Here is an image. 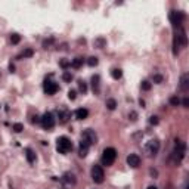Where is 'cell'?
Masks as SVG:
<instances>
[{
  "label": "cell",
  "instance_id": "1",
  "mask_svg": "<svg viewBox=\"0 0 189 189\" xmlns=\"http://www.w3.org/2000/svg\"><path fill=\"white\" fill-rule=\"evenodd\" d=\"M185 152H186V145H185V142L176 139V146H174V149H173V152H172L173 163H174V164H179V163L183 160Z\"/></svg>",
  "mask_w": 189,
  "mask_h": 189
},
{
  "label": "cell",
  "instance_id": "2",
  "mask_svg": "<svg viewBox=\"0 0 189 189\" xmlns=\"http://www.w3.org/2000/svg\"><path fill=\"white\" fill-rule=\"evenodd\" d=\"M56 149H58L59 154H68L72 149V142L67 136H61L56 140Z\"/></svg>",
  "mask_w": 189,
  "mask_h": 189
},
{
  "label": "cell",
  "instance_id": "3",
  "mask_svg": "<svg viewBox=\"0 0 189 189\" xmlns=\"http://www.w3.org/2000/svg\"><path fill=\"white\" fill-rule=\"evenodd\" d=\"M117 160V151L114 148H105L102 152V164L109 167L114 164V161Z\"/></svg>",
  "mask_w": 189,
  "mask_h": 189
},
{
  "label": "cell",
  "instance_id": "4",
  "mask_svg": "<svg viewBox=\"0 0 189 189\" xmlns=\"http://www.w3.org/2000/svg\"><path fill=\"white\" fill-rule=\"evenodd\" d=\"M158 151H160V140H158V139H151V140L145 145V152H146V155H149V157L157 155Z\"/></svg>",
  "mask_w": 189,
  "mask_h": 189
},
{
  "label": "cell",
  "instance_id": "5",
  "mask_svg": "<svg viewBox=\"0 0 189 189\" xmlns=\"http://www.w3.org/2000/svg\"><path fill=\"white\" fill-rule=\"evenodd\" d=\"M92 179L95 183H102L103 179H105V173H103V169L99 166V164H95L92 167Z\"/></svg>",
  "mask_w": 189,
  "mask_h": 189
},
{
  "label": "cell",
  "instance_id": "6",
  "mask_svg": "<svg viewBox=\"0 0 189 189\" xmlns=\"http://www.w3.org/2000/svg\"><path fill=\"white\" fill-rule=\"evenodd\" d=\"M170 19H172V24L176 28H180V27H182V22H183V19H185V14L180 12V11H172Z\"/></svg>",
  "mask_w": 189,
  "mask_h": 189
},
{
  "label": "cell",
  "instance_id": "7",
  "mask_svg": "<svg viewBox=\"0 0 189 189\" xmlns=\"http://www.w3.org/2000/svg\"><path fill=\"white\" fill-rule=\"evenodd\" d=\"M41 126H43V129H46V130H50L55 127V117H53V114L52 112H46L43 117H41Z\"/></svg>",
  "mask_w": 189,
  "mask_h": 189
},
{
  "label": "cell",
  "instance_id": "8",
  "mask_svg": "<svg viewBox=\"0 0 189 189\" xmlns=\"http://www.w3.org/2000/svg\"><path fill=\"white\" fill-rule=\"evenodd\" d=\"M43 89H44V93L46 95H49V96H52V95H55L58 90H59V86L55 83V81H50V80H46L44 83H43Z\"/></svg>",
  "mask_w": 189,
  "mask_h": 189
},
{
  "label": "cell",
  "instance_id": "9",
  "mask_svg": "<svg viewBox=\"0 0 189 189\" xmlns=\"http://www.w3.org/2000/svg\"><path fill=\"white\" fill-rule=\"evenodd\" d=\"M81 139L87 140L90 145H93V143L98 142V136H96L95 130H92V129H86V130L83 132V135H81Z\"/></svg>",
  "mask_w": 189,
  "mask_h": 189
},
{
  "label": "cell",
  "instance_id": "10",
  "mask_svg": "<svg viewBox=\"0 0 189 189\" xmlns=\"http://www.w3.org/2000/svg\"><path fill=\"white\" fill-rule=\"evenodd\" d=\"M127 164L132 169H138L139 166H140V157L138 154H130L127 157Z\"/></svg>",
  "mask_w": 189,
  "mask_h": 189
},
{
  "label": "cell",
  "instance_id": "11",
  "mask_svg": "<svg viewBox=\"0 0 189 189\" xmlns=\"http://www.w3.org/2000/svg\"><path fill=\"white\" fill-rule=\"evenodd\" d=\"M89 148H90V143L87 140H84V139H81L80 140V146H78V155L81 158H84L87 155V152H89Z\"/></svg>",
  "mask_w": 189,
  "mask_h": 189
},
{
  "label": "cell",
  "instance_id": "12",
  "mask_svg": "<svg viewBox=\"0 0 189 189\" xmlns=\"http://www.w3.org/2000/svg\"><path fill=\"white\" fill-rule=\"evenodd\" d=\"M62 182H64L65 186H74L77 180H75V176L72 173H65L64 177H62Z\"/></svg>",
  "mask_w": 189,
  "mask_h": 189
},
{
  "label": "cell",
  "instance_id": "13",
  "mask_svg": "<svg viewBox=\"0 0 189 189\" xmlns=\"http://www.w3.org/2000/svg\"><path fill=\"white\" fill-rule=\"evenodd\" d=\"M180 90L182 92H188L189 89V74L188 72H185V74H182V77H180Z\"/></svg>",
  "mask_w": 189,
  "mask_h": 189
},
{
  "label": "cell",
  "instance_id": "14",
  "mask_svg": "<svg viewBox=\"0 0 189 189\" xmlns=\"http://www.w3.org/2000/svg\"><path fill=\"white\" fill-rule=\"evenodd\" d=\"M58 118H59V123L65 124V123L71 118V114H69V111H67V109H59V111H58Z\"/></svg>",
  "mask_w": 189,
  "mask_h": 189
},
{
  "label": "cell",
  "instance_id": "15",
  "mask_svg": "<svg viewBox=\"0 0 189 189\" xmlns=\"http://www.w3.org/2000/svg\"><path fill=\"white\" fill-rule=\"evenodd\" d=\"M92 89H93L95 93H99V92H101V77H99L98 74L92 77Z\"/></svg>",
  "mask_w": 189,
  "mask_h": 189
},
{
  "label": "cell",
  "instance_id": "16",
  "mask_svg": "<svg viewBox=\"0 0 189 189\" xmlns=\"http://www.w3.org/2000/svg\"><path fill=\"white\" fill-rule=\"evenodd\" d=\"M87 117H89V111H87L86 108H78L75 111V118L77 120H86Z\"/></svg>",
  "mask_w": 189,
  "mask_h": 189
},
{
  "label": "cell",
  "instance_id": "17",
  "mask_svg": "<svg viewBox=\"0 0 189 189\" xmlns=\"http://www.w3.org/2000/svg\"><path fill=\"white\" fill-rule=\"evenodd\" d=\"M25 157H27V161H28V163H31V164L35 161L34 151H33V149H30V148H27V149H25Z\"/></svg>",
  "mask_w": 189,
  "mask_h": 189
},
{
  "label": "cell",
  "instance_id": "18",
  "mask_svg": "<svg viewBox=\"0 0 189 189\" xmlns=\"http://www.w3.org/2000/svg\"><path fill=\"white\" fill-rule=\"evenodd\" d=\"M83 62H84V59H83L81 56H77L75 59L71 61V67H72V68H80V67L83 65Z\"/></svg>",
  "mask_w": 189,
  "mask_h": 189
},
{
  "label": "cell",
  "instance_id": "19",
  "mask_svg": "<svg viewBox=\"0 0 189 189\" xmlns=\"http://www.w3.org/2000/svg\"><path fill=\"white\" fill-rule=\"evenodd\" d=\"M93 44H95V47H98V49H103L105 44H106V40H105L103 37H98V38L93 41Z\"/></svg>",
  "mask_w": 189,
  "mask_h": 189
},
{
  "label": "cell",
  "instance_id": "20",
  "mask_svg": "<svg viewBox=\"0 0 189 189\" xmlns=\"http://www.w3.org/2000/svg\"><path fill=\"white\" fill-rule=\"evenodd\" d=\"M111 75H112L114 80H120L121 77H123V71L120 68H114V69H111Z\"/></svg>",
  "mask_w": 189,
  "mask_h": 189
},
{
  "label": "cell",
  "instance_id": "21",
  "mask_svg": "<svg viewBox=\"0 0 189 189\" xmlns=\"http://www.w3.org/2000/svg\"><path fill=\"white\" fill-rule=\"evenodd\" d=\"M105 105H106V108H108L109 111H114V109L117 108V101H115V99H106Z\"/></svg>",
  "mask_w": 189,
  "mask_h": 189
},
{
  "label": "cell",
  "instance_id": "22",
  "mask_svg": "<svg viewBox=\"0 0 189 189\" xmlns=\"http://www.w3.org/2000/svg\"><path fill=\"white\" fill-rule=\"evenodd\" d=\"M99 64V59L96 58V56H90L89 59H87V65L89 67H96Z\"/></svg>",
  "mask_w": 189,
  "mask_h": 189
},
{
  "label": "cell",
  "instance_id": "23",
  "mask_svg": "<svg viewBox=\"0 0 189 189\" xmlns=\"http://www.w3.org/2000/svg\"><path fill=\"white\" fill-rule=\"evenodd\" d=\"M19 41H21V35L18 34V33L11 34V43H12V44H18Z\"/></svg>",
  "mask_w": 189,
  "mask_h": 189
},
{
  "label": "cell",
  "instance_id": "24",
  "mask_svg": "<svg viewBox=\"0 0 189 189\" xmlns=\"http://www.w3.org/2000/svg\"><path fill=\"white\" fill-rule=\"evenodd\" d=\"M33 55H34V50H33V49H25V50L21 53L19 58H31Z\"/></svg>",
  "mask_w": 189,
  "mask_h": 189
},
{
  "label": "cell",
  "instance_id": "25",
  "mask_svg": "<svg viewBox=\"0 0 189 189\" xmlns=\"http://www.w3.org/2000/svg\"><path fill=\"white\" fill-rule=\"evenodd\" d=\"M62 80L67 81V83H71V80H72V74H71L69 71H64V74H62Z\"/></svg>",
  "mask_w": 189,
  "mask_h": 189
},
{
  "label": "cell",
  "instance_id": "26",
  "mask_svg": "<svg viewBox=\"0 0 189 189\" xmlns=\"http://www.w3.org/2000/svg\"><path fill=\"white\" fill-rule=\"evenodd\" d=\"M78 89H80V92L84 95V93L87 92V83L86 81H83V80H80V81H78Z\"/></svg>",
  "mask_w": 189,
  "mask_h": 189
},
{
  "label": "cell",
  "instance_id": "27",
  "mask_svg": "<svg viewBox=\"0 0 189 189\" xmlns=\"http://www.w3.org/2000/svg\"><path fill=\"white\" fill-rule=\"evenodd\" d=\"M151 83L148 81V80H143L142 83H140V87H142V90H145V92H148V90H151Z\"/></svg>",
  "mask_w": 189,
  "mask_h": 189
},
{
  "label": "cell",
  "instance_id": "28",
  "mask_svg": "<svg viewBox=\"0 0 189 189\" xmlns=\"http://www.w3.org/2000/svg\"><path fill=\"white\" fill-rule=\"evenodd\" d=\"M12 130H14L15 133H21V132L24 130V126H22L21 123H15V124L12 126Z\"/></svg>",
  "mask_w": 189,
  "mask_h": 189
},
{
  "label": "cell",
  "instance_id": "29",
  "mask_svg": "<svg viewBox=\"0 0 189 189\" xmlns=\"http://www.w3.org/2000/svg\"><path fill=\"white\" fill-rule=\"evenodd\" d=\"M163 80H164V78H163V75H160V74H154V75H152V81L157 83V84L163 83Z\"/></svg>",
  "mask_w": 189,
  "mask_h": 189
},
{
  "label": "cell",
  "instance_id": "30",
  "mask_svg": "<svg viewBox=\"0 0 189 189\" xmlns=\"http://www.w3.org/2000/svg\"><path fill=\"white\" fill-rule=\"evenodd\" d=\"M59 65H61V67H62L64 69H67L68 67H71V61H67V59H61Z\"/></svg>",
  "mask_w": 189,
  "mask_h": 189
},
{
  "label": "cell",
  "instance_id": "31",
  "mask_svg": "<svg viewBox=\"0 0 189 189\" xmlns=\"http://www.w3.org/2000/svg\"><path fill=\"white\" fill-rule=\"evenodd\" d=\"M170 103H172L173 106H177V105L180 103V99H179L177 96H172V98H170Z\"/></svg>",
  "mask_w": 189,
  "mask_h": 189
},
{
  "label": "cell",
  "instance_id": "32",
  "mask_svg": "<svg viewBox=\"0 0 189 189\" xmlns=\"http://www.w3.org/2000/svg\"><path fill=\"white\" fill-rule=\"evenodd\" d=\"M75 98H77V92L71 89V90H69V92H68V99H71V101H74Z\"/></svg>",
  "mask_w": 189,
  "mask_h": 189
},
{
  "label": "cell",
  "instance_id": "33",
  "mask_svg": "<svg viewBox=\"0 0 189 189\" xmlns=\"http://www.w3.org/2000/svg\"><path fill=\"white\" fill-rule=\"evenodd\" d=\"M52 43H53V38H49V40H44V41H43V47H44V49H47V47L50 46Z\"/></svg>",
  "mask_w": 189,
  "mask_h": 189
},
{
  "label": "cell",
  "instance_id": "34",
  "mask_svg": "<svg viewBox=\"0 0 189 189\" xmlns=\"http://www.w3.org/2000/svg\"><path fill=\"white\" fill-rule=\"evenodd\" d=\"M149 123H151L152 126H157V124H158V117H154V115H152V117L149 118Z\"/></svg>",
  "mask_w": 189,
  "mask_h": 189
},
{
  "label": "cell",
  "instance_id": "35",
  "mask_svg": "<svg viewBox=\"0 0 189 189\" xmlns=\"http://www.w3.org/2000/svg\"><path fill=\"white\" fill-rule=\"evenodd\" d=\"M130 117H132V121H136L138 114H136V112H130V114H129V118H130Z\"/></svg>",
  "mask_w": 189,
  "mask_h": 189
},
{
  "label": "cell",
  "instance_id": "36",
  "mask_svg": "<svg viewBox=\"0 0 189 189\" xmlns=\"http://www.w3.org/2000/svg\"><path fill=\"white\" fill-rule=\"evenodd\" d=\"M40 120H41V118H40V117H37V115H34V117H33V123H40Z\"/></svg>",
  "mask_w": 189,
  "mask_h": 189
},
{
  "label": "cell",
  "instance_id": "37",
  "mask_svg": "<svg viewBox=\"0 0 189 189\" xmlns=\"http://www.w3.org/2000/svg\"><path fill=\"white\" fill-rule=\"evenodd\" d=\"M183 106H186V108L189 106V99H188V98H185V99H183Z\"/></svg>",
  "mask_w": 189,
  "mask_h": 189
},
{
  "label": "cell",
  "instance_id": "38",
  "mask_svg": "<svg viewBox=\"0 0 189 189\" xmlns=\"http://www.w3.org/2000/svg\"><path fill=\"white\" fill-rule=\"evenodd\" d=\"M9 71H11V72H15V65H14V64L9 65Z\"/></svg>",
  "mask_w": 189,
  "mask_h": 189
},
{
  "label": "cell",
  "instance_id": "39",
  "mask_svg": "<svg viewBox=\"0 0 189 189\" xmlns=\"http://www.w3.org/2000/svg\"><path fill=\"white\" fill-rule=\"evenodd\" d=\"M148 189H157V186H149Z\"/></svg>",
  "mask_w": 189,
  "mask_h": 189
}]
</instances>
